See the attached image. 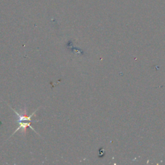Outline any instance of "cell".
I'll list each match as a JSON object with an SVG mask.
<instances>
[{
    "instance_id": "cell-1",
    "label": "cell",
    "mask_w": 165,
    "mask_h": 165,
    "mask_svg": "<svg viewBox=\"0 0 165 165\" xmlns=\"http://www.w3.org/2000/svg\"><path fill=\"white\" fill-rule=\"evenodd\" d=\"M10 108H12V110H13L14 112V113L16 114V115L18 116V123L19 125V127L18 128V129H16L15 130V132H14V134H12V135H14L15 134V132H18V131L19 130H20L21 128H22V129H25V128H27L28 127H29L31 129H32V130H34V132H36L37 133L36 131L34 129V128L32 127V125H31L32 122H37L38 121H32V117L33 116H34V113L36 112V110L34 112V113H32L31 116H23V115H22V113L18 112L13 108H12V107H10Z\"/></svg>"
}]
</instances>
